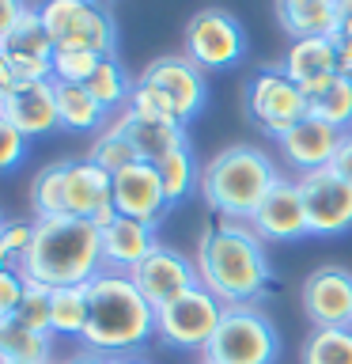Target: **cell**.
<instances>
[{
    "instance_id": "obj_50",
    "label": "cell",
    "mask_w": 352,
    "mask_h": 364,
    "mask_svg": "<svg viewBox=\"0 0 352 364\" xmlns=\"http://www.w3.org/2000/svg\"><path fill=\"white\" fill-rule=\"evenodd\" d=\"M0 364H8V360H0Z\"/></svg>"
},
{
    "instance_id": "obj_23",
    "label": "cell",
    "mask_w": 352,
    "mask_h": 364,
    "mask_svg": "<svg viewBox=\"0 0 352 364\" xmlns=\"http://www.w3.org/2000/svg\"><path fill=\"white\" fill-rule=\"evenodd\" d=\"M118 122L125 125L129 141L136 148V156L144 164H159L163 156H170L175 148L189 144L186 136V125H163V122H144V118H133L129 110H118Z\"/></svg>"
},
{
    "instance_id": "obj_28",
    "label": "cell",
    "mask_w": 352,
    "mask_h": 364,
    "mask_svg": "<svg viewBox=\"0 0 352 364\" xmlns=\"http://www.w3.org/2000/svg\"><path fill=\"white\" fill-rule=\"evenodd\" d=\"M307 114L334 129L348 133L352 129V80L348 76H334L322 91L307 95Z\"/></svg>"
},
{
    "instance_id": "obj_9",
    "label": "cell",
    "mask_w": 352,
    "mask_h": 364,
    "mask_svg": "<svg viewBox=\"0 0 352 364\" xmlns=\"http://www.w3.org/2000/svg\"><path fill=\"white\" fill-rule=\"evenodd\" d=\"M246 53V34L224 8H201L186 23V57L201 68H231Z\"/></svg>"
},
{
    "instance_id": "obj_19",
    "label": "cell",
    "mask_w": 352,
    "mask_h": 364,
    "mask_svg": "<svg viewBox=\"0 0 352 364\" xmlns=\"http://www.w3.org/2000/svg\"><path fill=\"white\" fill-rule=\"evenodd\" d=\"M99 235H102V269H118V273H133L159 247L155 228L133 220V216H114Z\"/></svg>"
},
{
    "instance_id": "obj_49",
    "label": "cell",
    "mask_w": 352,
    "mask_h": 364,
    "mask_svg": "<svg viewBox=\"0 0 352 364\" xmlns=\"http://www.w3.org/2000/svg\"><path fill=\"white\" fill-rule=\"evenodd\" d=\"M0 224H4V216H0Z\"/></svg>"
},
{
    "instance_id": "obj_46",
    "label": "cell",
    "mask_w": 352,
    "mask_h": 364,
    "mask_svg": "<svg viewBox=\"0 0 352 364\" xmlns=\"http://www.w3.org/2000/svg\"><path fill=\"white\" fill-rule=\"evenodd\" d=\"M110 364H144L141 357H110Z\"/></svg>"
},
{
    "instance_id": "obj_33",
    "label": "cell",
    "mask_w": 352,
    "mask_h": 364,
    "mask_svg": "<svg viewBox=\"0 0 352 364\" xmlns=\"http://www.w3.org/2000/svg\"><path fill=\"white\" fill-rule=\"evenodd\" d=\"M50 292L45 284L38 281H27V289H23V300L16 304V311L8 318H16L19 326L27 330H38V334H50Z\"/></svg>"
},
{
    "instance_id": "obj_15",
    "label": "cell",
    "mask_w": 352,
    "mask_h": 364,
    "mask_svg": "<svg viewBox=\"0 0 352 364\" xmlns=\"http://www.w3.org/2000/svg\"><path fill=\"white\" fill-rule=\"evenodd\" d=\"M265 243H288V239H303L311 235L307 228V209H303V193L295 178H277L269 186V193L261 198L254 216L246 220Z\"/></svg>"
},
{
    "instance_id": "obj_47",
    "label": "cell",
    "mask_w": 352,
    "mask_h": 364,
    "mask_svg": "<svg viewBox=\"0 0 352 364\" xmlns=\"http://www.w3.org/2000/svg\"><path fill=\"white\" fill-rule=\"evenodd\" d=\"M4 318H8V315H0V326H4Z\"/></svg>"
},
{
    "instance_id": "obj_44",
    "label": "cell",
    "mask_w": 352,
    "mask_h": 364,
    "mask_svg": "<svg viewBox=\"0 0 352 364\" xmlns=\"http://www.w3.org/2000/svg\"><path fill=\"white\" fill-rule=\"evenodd\" d=\"M337 4V34L352 31V0H334Z\"/></svg>"
},
{
    "instance_id": "obj_8",
    "label": "cell",
    "mask_w": 352,
    "mask_h": 364,
    "mask_svg": "<svg viewBox=\"0 0 352 364\" xmlns=\"http://www.w3.org/2000/svg\"><path fill=\"white\" fill-rule=\"evenodd\" d=\"M61 216L91 220L102 232L118 209H114V175L95 167L91 159H61Z\"/></svg>"
},
{
    "instance_id": "obj_27",
    "label": "cell",
    "mask_w": 352,
    "mask_h": 364,
    "mask_svg": "<svg viewBox=\"0 0 352 364\" xmlns=\"http://www.w3.org/2000/svg\"><path fill=\"white\" fill-rule=\"evenodd\" d=\"M87 159H91L95 167H102L106 175H118V171L141 164V156H136L129 133H125V125H121L118 118H110V122L99 129V136H95V141H91V148H87Z\"/></svg>"
},
{
    "instance_id": "obj_48",
    "label": "cell",
    "mask_w": 352,
    "mask_h": 364,
    "mask_svg": "<svg viewBox=\"0 0 352 364\" xmlns=\"http://www.w3.org/2000/svg\"><path fill=\"white\" fill-rule=\"evenodd\" d=\"M197 364H209V360H197Z\"/></svg>"
},
{
    "instance_id": "obj_17",
    "label": "cell",
    "mask_w": 352,
    "mask_h": 364,
    "mask_svg": "<svg viewBox=\"0 0 352 364\" xmlns=\"http://www.w3.org/2000/svg\"><path fill=\"white\" fill-rule=\"evenodd\" d=\"M303 311L311 326H352V273L322 266L303 281Z\"/></svg>"
},
{
    "instance_id": "obj_36",
    "label": "cell",
    "mask_w": 352,
    "mask_h": 364,
    "mask_svg": "<svg viewBox=\"0 0 352 364\" xmlns=\"http://www.w3.org/2000/svg\"><path fill=\"white\" fill-rule=\"evenodd\" d=\"M0 243L8 247V255L16 258V269H19L34 243V220H4L0 224Z\"/></svg>"
},
{
    "instance_id": "obj_14",
    "label": "cell",
    "mask_w": 352,
    "mask_h": 364,
    "mask_svg": "<svg viewBox=\"0 0 352 364\" xmlns=\"http://www.w3.org/2000/svg\"><path fill=\"white\" fill-rule=\"evenodd\" d=\"M129 277H133V284L141 289V296L155 307V311L163 304L178 300V296H186L189 289H197V284H201L197 266H193L182 250L163 247V243H159L152 255H148L141 266L129 273Z\"/></svg>"
},
{
    "instance_id": "obj_41",
    "label": "cell",
    "mask_w": 352,
    "mask_h": 364,
    "mask_svg": "<svg viewBox=\"0 0 352 364\" xmlns=\"http://www.w3.org/2000/svg\"><path fill=\"white\" fill-rule=\"evenodd\" d=\"M334 46H337V68H341V76L352 80V31L334 34Z\"/></svg>"
},
{
    "instance_id": "obj_2",
    "label": "cell",
    "mask_w": 352,
    "mask_h": 364,
    "mask_svg": "<svg viewBox=\"0 0 352 364\" xmlns=\"http://www.w3.org/2000/svg\"><path fill=\"white\" fill-rule=\"evenodd\" d=\"M155 338V307L141 296L129 273L102 269L87 281V330L84 346L102 357H129Z\"/></svg>"
},
{
    "instance_id": "obj_43",
    "label": "cell",
    "mask_w": 352,
    "mask_h": 364,
    "mask_svg": "<svg viewBox=\"0 0 352 364\" xmlns=\"http://www.w3.org/2000/svg\"><path fill=\"white\" fill-rule=\"evenodd\" d=\"M61 364H110V357H102V353H95V349H76L72 353V357H68V360H61Z\"/></svg>"
},
{
    "instance_id": "obj_29",
    "label": "cell",
    "mask_w": 352,
    "mask_h": 364,
    "mask_svg": "<svg viewBox=\"0 0 352 364\" xmlns=\"http://www.w3.org/2000/svg\"><path fill=\"white\" fill-rule=\"evenodd\" d=\"M303 364H352V326H314L303 341Z\"/></svg>"
},
{
    "instance_id": "obj_45",
    "label": "cell",
    "mask_w": 352,
    "mask_h": 364,
    "mask_svg": "<svg viewBox=\"0 0 352 364\" xmlns=\"http://www.w3.org/2000/svg\"><path fill=\"white\" fill-rule=\"evenodd\" d=\"M4 269H16V258H11V255H8V247L0 243V273H4Z\"/></svg>"
},
{
    "instance_id": "obj_3",
    "label": "cell",
    "mask_w": 352,
    "mask_h": 364,
    "mask_svg": "<svg viewBox=\"0 0 352 364\" xmlns=\"http://www.w3.org/2000/svg\"><path fill=\"white\" fill-rule=\"evenodd\" d=\"M19 273L27 281H38L45 289H68L87 284L102 273V235L91 220L76 216H50L34 220V243L23 258Z\"/></svg>"
},
{
    "instance_id": "obj_16",
    "label": "cell",
    "mask_w": 352,
    "mask_h": 364,
    "mask_svg": "<svg viewBox=\"0 0 352 364\" xmlns=\"http://www.w3.org/2000/svg\"><path fill=\"white\" fill-rule=\"evenodd\" d=\"M114 209L118 216H133V220H144V224H159L163 213L170 209L167 201V190L159 182V171L155 164H133L114 175Z\"/></svg>"
},
{
    "instance_id": "obj_12",
    "label": "cell",
    "mask_w": 352,
    "mask_h": 364,
    "mask_svg": "<svg viewBox=\"0 0 352 364\" xmlns=\"http://www.w3.org/2000/svg\"><path fill=\"white\" fill-rule=\"evenodd\" d=\"M141 84L155 87L159 95H167V102L175 107L178 122L186 125L189 118H197L204 99H209V87H204V73L189 61L186 53H167L155 57L152 65H144V73L136 76Z\"/></svg>"
},
{
    "instance_id": "obj_34",
    "label": "cell",
    "mask_w": 352,
    "mask_h": 364,
    "mask_svg": "<svg viewBox=\"0 0 352 364\" xmlns=\"http://www.w3.org/2000/svg\"><path fill=\"white\" fill-rule=\"evenodd\" d=\"M125 110H129L133 118H144V122L182 125V122H178V114H175V107H170V102H167V95H159L155 87L141 84V80H136V84H133V95H129V102H125Z\"/></svg>"
},
{
    "instance_id": "obj_38",
    "label": "cell",
    "mask_w": 352,
    "mask_h": 364,
    "mask_svg": "<svg viewBox=\"0 0 352 364\" xmlns=\"http://www.w3.org/2000/svg\"><path fill=\"white\" fill-rule=\"evenodd\" d=\"M23 289H27V277L19 269H4L0 273V315H11L16 304L23 300Z\"/></svg>"
},
{
    "instance_id": "obj_20",
    "label": "cell",
    "mask_w": 352,
    "mask_h": 364,
    "mask_svg": "<svg viewBox=\"0 0 352 364\" xmlns=\"http://www.w3.org/2000/svg\"><path fill=\"white\" fill-rule=\"evenodd\" d=\"M280 68L292 84L303 87V95H314V91H322L334 76H341L337 46H334V38H299V42L288 46Z\"/></svg>"
},
{
    "instance_id": "obj_32",
    "label": "cell",
    "mask_w": 352,
    "mask_h": 364,
    "mask_svg": "<svg viewBox=\"0 0 352 364\" xmlns=\"http://www.w3.org/2000/svg\"><path fill=\"white\" fill-rule=\"evenodd\" d=\"M31 213H34V220L61 216V159L45 164L31 178Z\"/></svg>"
},
{
    "instance_id": "obj_42",
    "label": "cell",
    "mask_w": 352,
    "mask_h": 364,
    "mask_svg": "<svg viewBox=\"0 0 352 364\" xmlns=\"http://www.w3.org/2000/svg\"><path fill=\"white\" fill-rule=\"evenodd\" d=\"M19 87V80H16V73H11V65L0 57V110H4V102H8V95Z\"/></svg>"
},
{
    "instance_id": "obj_25",
    "label": "cell",
    "mask_w": 352,
    "mask_h": 364,
    "mask_svg": "<svg viewBox=\"0 0 352 364\" xmlns=\"http://www.w3.org/2000/svg\"><path fill=\"white\" fill-rule=\"evenodd\" d=\"M0 360L8 364H53V334L19 326L16 318H4L0 326Z\"/></svg>"
},
{
    "instance_id": "obj_40",
    "label": "cell",
    "mask_w": 352,
    "mask_h": 364,
    "mask_svg": "<svg viewBox=\"0 0 352 364\" xmlns=\"http://www.w3.org/2000/svg\"><path fill=\"white\" fill-rule=\"evenodd\" d=\"M23 11H27V0H0V42L11 34V27L23 19Z\"/></svg>"
},
{
    "instance_id": "obj_39",
    "label": "cell",
    "mask_w": 352,
    "mask_h": 364,
    "mask_svg": "<svg viewBox=\"0 0 352 364\" xmlns=\"http://www.w3.org/2000/svg\"><path fill=\"white\" fill-rule=\"evenodd\" d=\"M329 171H334L337 178H345L348 186H352V129L341 136L337 152H334V159H329Z\"/></svg>"
},
{
    "instance_id": "obj_1",
    "label": "cell",
    "mask_w": 352,
    "mask_h": 364,
    "mask_svg": "<svg viewBox=\"0 0 352 364\" xmlns=\"http://www.w3.org/2000/svg\"><path fill=\"white\" fill-rule=\"evenodd\" d=\"M197 277L224 307L258 304L273 281V266L261 239L246 220H216L197 239Z\"/></svg>"
},
{
    "instance_id": "obj_37",
    "label": "cell",
    "mask_w": 352,
    "mask_h": 364,
    "mask_svg": "<svg viewBox=\"0 0 352 364\" xmlns=\"http://www.w3.org/2000/svg\"><path fill=\"white\" fill-rule=\"evenodd\" d=\"M23 156H27V136L4 118V110H0V175L11 167H19Z\"/></svg>"
},
{
    "instance_id": "obj_26",
    "label": "cell",
    "mask_w": 352,
    "mask_h": 364,
    "mask_svg": "<svg viewBox=\"0 0 352 364\" xmlns=\"http://www.w3.org/2000/svg\"><path fill=\"white\" fill-rule=\"evenodd\" d=\"M87 330V284H68L50 292V334L84 338Z\"/></svg>"
},
{
    "instance_id": "obj_21",
    "label": "cell",
    "mask_w": 352,
    "mask_h": 364,
    "mask_svg": "<svg viewBox=\"0 0 352 364\" xmlns=\"http://www.w3.org/2000/svg\"><path fill=\"white\" fill-rule=\"evenodd\" d=\"M4 118L27 136H42L50 129H61L57 122V95H53V80H38V84H19L4 102Z\"/></svg>"
},
{
    "instance_id": "obj_18",
    "label": "cell",
    "mask_w": 352,
    "mask_h": 364,
    "mask_svg": "<svg viewBox=\"0 0 352 364\" xmlns=\"http://www.w3.org/2000/svg\"><path fill=\"white\" fill-rule=\"evenodd\" d=\"M341 129H334V125L318 122L307 114L303 122H295L288 133H280V156L288 159V164L299 171V175H307V171H322L329 167V159H334L337 144H341Z\"/></svg>"
},
{
    "instance_id": "obj_30",
    "label": "cell",
    "mask_w": 352,
    "mask_h": 364,
    "mask_svg": "<svg viewBox=\"0 0 352 364\" xmlns=\"http://www.w3.org/2000/svg\"><path fill=\"white\" fill-rule=\"evenodd\" d=\"M133 84H136V80L125 76V68L118 65V57H102L99 68L87 76L84 87H87L106 110H125V102H129V95H133Z\"/></svg>"
},
{
    "instance_id": "obj_4",
    "label": "cell",
    "mask_w": 352,
    "mask_h": 364,
    "mask_svg": "<svg viewBox=\"0 0 352 364\" xmlns=\"http://www.w3.org/2000/svg\"><path fill=\"white\" fill-rule=\"evenodd\" d=\"M277 178L280 171L273 164V156H265L254 144H231L201 167L197 190L204 205L220 213L224 220H250Z\"/></svg>"
},
{
    "instance_id": "obj_24",
    "label": "cell",
    "mask_w": 352,
    "mask_h": 364,
    "mask_svg": "<svg viewBox=\"0 0 352 364\" xmlns=\"http://www.w3.org/2000/svg\"><path fill=\"white\" fill-rule=\"evenodd\" d=\"M53 95H57V122H61V129L95 133L99 125H106L110 110L102 107L84 84H57L53 80Z\"/></svg>"
},
{
    "instance_id": "obj_10",
    "label": "cell",
    "mask_w": 352,
    "mask_h": 364,
    "mask_svg": "<svg viewBox=\"0 0 352 364\" xmlns=\"http://www.w3.org/2000/svg\"><path fill=\"white\" fill-rule=\"evenodd\" d=\"M246 114L254 118L265 133L280 136L295 122L307 118V95L299 84L284 76V68H261L246 84Z\"/></svg>"
},
{
    "instance_id": "obj_7",
    "label": "cell",
    "mask_w": 352,
    "mask_h": 364,
    "mask_svg": "<svg viewBox=\"0 0 352 364\" xmlns=\"http://www.w3.org/2000/svg\"><path fill=\"white\" fill-rule=\"evenodd\" d=\"M227 307L216 300L209 289H189L186 296L163 304L155 311V338L170 349H193V353H204V346L212 341L216 326H220Z\"/></svg>"
},
{
    "instance_id": "obj_11",
    "label": "cell",
    "mask_w": 352,
    "mask_h": 364,
    "mask_svg": "<svg viewBox=\"0 0 352 364\" xmlns=\"http://www.w3.org/2000/svg\"><path fill=\"white\" fill-rule=\"evenodd\" d=\"M295 182H299V193H303L311 235L348 232L352 228V186L345 178H337L329 167H322V171H307Z\"/></svg>"
},
{
    "instance_id": "obj_31",
    "label": "cell",
    "mask_w": 352,
    "mask_h": 364,
    "mask_svg": "<svg viewBox=\"0 0 352 364\" xmlns=\"http://www.w3.org/2000/svg\"><path fill=\"white\" fill-rule=\"evenodd\" d=\"M155 171H159V182H163L170 205L182 201L189 190H197V182H201V171H197V164H193V148L189 144H182L170 156H163L155 164Z\"/></svg>"
},
{
    "instance_id": "obj_13",
    "label": "cell",
    "mask_w": 352,
    "mask_h": 364,
    "mask_svg": "<svg viewBox=\"0 0 352 364\" xmlns=\"http://www.w3.org/2000/svg\"><path fill=\"white\" fill-rule=\"evenodd\" d=\"M53 53H57V46L50 38V31H45L38 8L27 4L23 19L0 42V57L11 65L19 84H38V80H53Z\"/></svg>"
},
{
    "instance_id": "obj_5",
    "label": "cell",
    "mask_w": 352,
    "mask_h": 364,
    "mask_svg": "<svg viewBox=\"0 0 352 364\" xmlns=\"http://www.w3.org/2000/svg\"><path fill=\"white\" fill-rule=\"evenodd\" d=\"M280 353L277 326L254 304L227 307L212 341L204 346L201 360L209 364H273Z\"/></svg>"
},
{
    "instance_id": "obj_6",
    "label": "cell",
    "mask_w": 352,
    "mask_h": 364,
    "mask_svg": "<svg viewBox=\"0 0 352 364\" xmlns=\"http://www.w3.org/2000/svg\"><path fill=\"white\" fill-rule=\"evenodd\" d=\"M38 16L57 50H91L114 57L118 27L99 0H42Z\"/></svg>"
},
{
    "instance_id": "obj_22",
    "label": "cell",
    "mask_w": 352,
    "mask_h": 364,
    "mask_svg": "<svg viewBox=\"0 0 352 364\" xmlns=\"http://www.w3.org/2000/svg\"><path fill=\"white\" fill-rule=\"evenodd\" d=\"M280 31L299 38H334L337 34V4L334 0H277Z\"/></svg>"
},
{
    "instance_id": "obj_35",
    "label": "cell",
    "mask_w": 352,
    "mask_h": 364,
    "mask_svg": "<svg viewBox=\"0 0 352 364\" xmlns=\"http://www.w3.org/2000/svg\"><path fill=\"white\" fill-rule=\"evenodd\" d=\"M102 53L91 50H57L53 53V80L57 84H87V76L99 68Z\"/></svg>"
}]
</instances>
